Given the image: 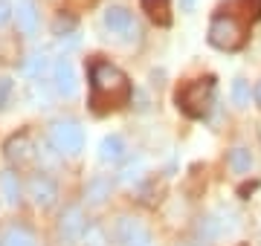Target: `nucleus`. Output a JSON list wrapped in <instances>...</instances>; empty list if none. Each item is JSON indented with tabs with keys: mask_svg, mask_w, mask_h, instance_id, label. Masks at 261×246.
<instances>
[{
	"mask_svg": "<svg viewBox=\"0 0 261 246\" xmlns=\"http://www.w3.org/2000/svg\"><path fill=\"white\" fill-rule=\"evenodd\" d=\"M113 235H116V243L119 246H151L148 229L142 226L140 220H134V218H119L116 220Z\"/></svg>",
	"mask_w": 261,
	"mask_h": 246,
	"instance_id": "7",
	"label": "nucleus"
},
{
	"mask_svg": "<svg viewBox=\"0 0 261 246\" xmlns=\"http://www.w3.org/2000/svg\"><path fill=\"white\" fill-rule=\"evenodd\" d=\"M229 168H232L235 174H247V171L252 168V153L247 151V148H232V151H229Z\"/></svg>",
	"mask_w": 261,
	"mask_h": 246,
	"instance_id": "17",
	"label": "nucleus"
},
{
	"mask_svg": "<svg viewBox=\"0 0 261 246\" xmlns=\"http://www.w3.org/2000/svg\"><path fill=\"white\" fill-rule=\"evenodd\" d=\"M0 243L3 246H35V237L29 235L23 226H9L3 232V240Z\"/></svg>",
	"mask_w": 261,
	"mask_h": 246,
	"instance_id": "16",
	"label": "nucleus"
},
{
	"mask_svg": "<svg viewBox=\"0 0 261 246\" xmlns=\"http://www.w3.org/2000/svg\"><path fill=\"white\" fill-rule=\"evenodd\" d=\"M47 67H49V61L44 55H32L27 64H23V76L38 78V76H44V73H47Z\"/></svg>",
	"mask_w": 261,
	"mask_h": 246,
	"instance_id": "19",
	"label": "nucleus"
},
{
	"mask_svg": "<svg viewBox=\"0 0 261 246\" xmlns=\"http://www.w3.org/2000/svg\"><path fill=\"white\" fill-rule=\"evenodd\" d=\"M27 191H29V197H32V203H35L38 208H49L53 203H56V197H58L56 182L49 180L47 174H35V177H29Z\"/></svg>",
	"mask_w": 261,
	"mask_h": 246,
	"instance_id": "10",
	"label": "nucleus"
},
{
	"mask_svg": "<svg viewBox=\"0 0 261 246\" xmlns=\"http://www.w3.org/2000/svg\"><path fill=\"white\" fill-rule=\"evenodd\" d=\"M125 157V139L111 133V136H105L102 142H99V160L102 162H119Z\"/></svg>",
	"mask_w": 261,
	"mask_h": 246,
	"instance_id": "12",
	"label": "nucleus"
},
{
	"mask_svg": "<svg viewBox=\"0 0 261 246\" xmlns=\"http://www.w3.org/2000/svg\"><path fill=\"white\" fill-rule=\"evenodd\" d=\"M244 12H247V18L250 20H258L261 18V0H241Z\"/></svg>",
	"mask_w": 261,
	"mask_h": 246,
	"instance_id": "21",
	"label": "nucleus"
},
{
	"mask_svg": "<svg viewBox=\"0 0 261 246\" xmlns=\"http://www.w3.org/2000/svg\"><path fill=\"white\" fill-rule=\"evenodd\" d=\"M130 99V81L116 64L93 61L90 64V107L96 113L116 110Z\"/></svg>",
	"mask_w": 261,
	"mask_h": 246,
	"instance_id": "1",
	"label": "nucleus"
},
{
	"mask_svg": "<svg viewBox=\"0 0 261 246\" xmlns=\"http://www.w3.org/2000/svg\"><path fill=\"white\" fill-rule=\"evenodd\" d=\"M0 189H3V197L9 206H18L20 203V180L15 171H3L0 174Z\"/></svg>",
	"mask_w": 261,
	"mask_h": 246,
	"instance_id": "15",
	"label": "nucleus"
},
{
	"mask_svg": "<svg viewBox=\"0 0 261 246\" xmlns=\"http://www.w3.org/2000/svg\"><path fill=\"white\" fill-rule=\"evenodd\" d=\"M9 96H12V78H0V110L9 104Z\"/></svg>",
	"mask_w": 261,
	"mask_h": 246,
	"instance_id": "22",
	"label": "nucleus"
},
{
	"mask_svg": "<svg viewBox=\"0 0 261 246\" xmlns=\"http://www.w3.org/2000/svg\"><path fill=\"white\" fill-rule=\"evenodd\" d=\"M244 38H247L244 35V26L232 15H218L209 23V44L218 49H224V52H232V49L244 47Z\"/></svg>",
	"mask_w": 261,
	"mask_h": 246,
	"instance_id": "3",
	"label": "nucleus"
},
{
	"mask_svg": "<svg viewBox=\"0 0 261 246\" xmlns=\"http://www.w3.org/2000/svg\"><path fill=\"white\" fill-rule=\"evenodd\" d=\"M84 232H87V218H84L82 206L64 208V214H61V220H58V237H61V243L75 246L84 237Z\"/></svg>",
	"mask_w": 261,
	"mask_h": 246,
	"instance_id": "5",
	"label": "nucleus"
},
{
	"mask_svg": "<svg viewBox=\"0 0 261 246\" xmlns=\"http://www.w3.org/2000/svg\"><path fill=\"white\" fill-rule=\"evenodd\" d=\"M53 87L61 99H73L79 93V78H75V67L67 58H58L53 64Z\"/></svg>",
	"mask_w": 261,
	"mask_h": 246,
	"instance_id": "8",
	"label": "nucleus"
},
{
	"mask_svg": "<svg viewBox=\"0 0 261 246\" xmlns=\"http://www.w3.org/2000/svg\"><path fill=\"white\" fill-rule=\"evenodd\" d=\"M3 151H6V160H9L12 165L23 168V165H29V162H32L35 145H32V139H29V133H15V136H9V139H6Z\"/></svg>",
	"mask_w": 261,
	"mask_h": 246,
	"instance_id": "9",
	"label": "nucleus"
},
{
	"mask_svg": "<svg viewBox=\"0 0 261 246\" xmlns=\"http://www.w3.org/2000/svg\"><path fill=\"white\" fill-rule=\"evenodd\" d=\"M0 246H3V243H0Z\"/></svg>",
	"mask_w": 261,
	"mask_h": 246,
	"instance_id": "27",
	"label": "nucleus"
},
{
	"mask_svg": "<svg viewBox=\"0 0 261 246\" xmlns=\"http://www.w3.org/2000/svg\"><path fill=\"white\" fill-rule=\"evenodd\" d=\"M15 15V6H12L9 0H0V26H6Z\"/></svg>",
	"mask_w": 261,
	"mask_h": 246,
	"instance_id": "23",
	"label": "nucleus"
},
{
	"mask_svg": "<svg viewBox=\"0 0 261 246\" xmlns=\"http://www.w3.org/2000/svg\"><path fill=\"white\" fill-rule=\"evenodd\" d=\"M197 232H200L203 240H215V237L224 232V226L218 223V218H203V220H200V226H197Z\"/></svg>",
	"mask_w": 261,
	"mask_h": 246,
	"instance_id": "20",
	"label": "nucleus"
},
{
	"mask_svg": "<svg viewBox=\"0 0 261 246\" xmlns=\"http://www.w3.org/2000/svg\"><path fill=\"white\" fill-rule=\"evenodd\" d=\"M197 0H180V12H195Z\"/></svg>",
	"mask_w": 261,
	"mask_h": 246,
	"instance_id": "25",
	"label": "nucleus"
},
{
	"mask_svg": "<svg viewBox=\"0 0 261 246\" xmlns=\"http://www.w3.org/2000/svg\"><path fill=\"white\" fill-rule=\"evenodd\" d=\"M15 20H18V32L20 35H35L38 32V6L35 0H18L15 6Z\"/></svg>",
	"mask_w": 261,
	"mask_h": 246,
	"instance_id": "11",
	"label": "nucleus"
},
{
	"mask_svg": "<svg viewBox=\"0 0 261 246\" xmlns=\"http://www.w3.org/2000/svg\"><path fill=\"white\" fill-rule=\"evenodd\" d=\"M102 23H105V29H108L111 35H119V38H125V41H130V38L140 35L137 20H134V15H130L125 6H111V9H105Z\"/></svg>",
	"mask_w": 261,
	"mask_h": 246,
	"instance_id": "6",
	"label": "nucleus"
},
{
	"mask_svg": "<svg viewBox=\"0 0 261 246\" xmlns=\"http://www.w3.org/2000/svg\"><path fill=\"white\" fill-rule=\"evenodd\" d=\"M49 142L58 153H67V157H75V153L84 148V131L82 125L73 122V119H58L49 128Z\"/></svg>",
	"mask_w": 261,
	"mask_h": 246,
	"instance_id": "4",
	"label": "nucleus"
},
{
	"mask_svg": "<svg viewBox=\"0 0 261 246\" xmlns=\"http://www.w3.org/2000/svg\"><path fill=\"white\" fill-rule=\"evenodd\" d=\"M73 26H75V23H73V18H64V15H61V18L56 20V35H61L64 29H67V32H70V29H73Z\"/></svg>",
	"mask_w": 261,
	"mask_h": 246,
	"instance_id": "24",
	"label": "nucleus"
},
{
	"mask_svg": "<svg viewBox=\"0 0 261 246\" xmlns=\"http://www.w3.org/2000/svg\"><path fill=\"white\" fill-rule=\"evenodd\" d=\"M212 102H215V78L212 76L195 78V81H189L177 93V107L186 116H192V119H200V116L209 113Z\"/></svg>",
	"mask_w": 261,
	"mask_h": 246,
	"instance_id": "2",
	"label": "nucleus"
},
{
	"mask_svg": "<svg viewBox=\"0 0 261 246\" xmlns=\"http://www.w3.org/2000/svg\"><path fill=\"white\" fill-rule=\"evenodd\" d=\"M232 102H235V107H247L250 104V81L235 78L232 81Z\"/></svg>",
	"mask_w": 261,
	"mask_h": 246,
	"instance_id": "18",
	"label": "nucleus"
},
{
	"mask_svg": "<svg viewBox=\"0 0 261 246\" xmlns=\"http://www.w3.org/2000/svg\"><path fill=\"white\" fill-rule=\"evenodd\" d=\"M255 102H258V107H261V81L255 84Z\"/></svg>",
	"mask_w": 261,
	"mask_h": 246,
	"instance_id": "26",
	"label": "nucleus"
},
{
	"mask_svg": "<svg viewBox=\"0 0 261 246\" xmlns=\"http://www.w3.org/2000/svg\"><path fill=\"white\" fill-rule=\"evenodd\" d=\"M84 197H87L90 206L105 203V197H111V180L108 177H93V180L87 182V189H84Z\"/></svg>",
	"mask_w": 261,
	"mask_h": 246,
	"instance_id": "14",
	"label": "nucleus"
},
{
	"mask_svg": "<svg viewBox=\"0 0 261 246\" xmlns=\"http://www.w3.org/2000/svg\"><path fill=\"white\" fill-rule=\"evenodd\" d=\"M142 12H145L154 23H160V26H168V23H171L168 0H142Z\"/></svg>",
	"mask_w": 261,
	"mask_h": 246,
	"instance_id": "13",
	"label": "nucleus"
}]
</instances>
